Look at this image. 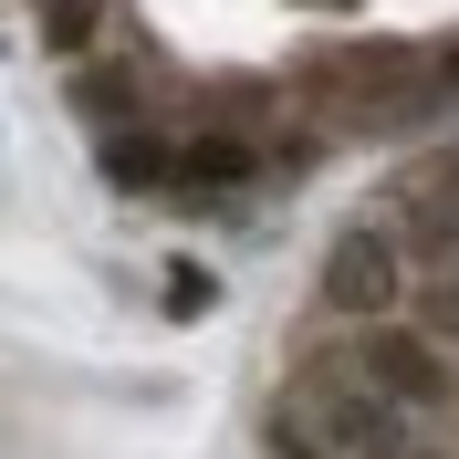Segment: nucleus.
Listing matches in <instances>:
<instances>
[{
    "label": "nucleus",
    "instance_id": "obj_11",
    "mask_svg": "<svg viewBox=\"0 0 459 459\" xmlns=\"http://www.w3.org/2000/svg\"><path fill=\"white\" fill-rule=\"evenodd\" d=\"M429 105H459V31L429 42Z\"/></svg>",
    "mask_w": 459,
    "mask_h": 459
},
{
    "label": "nucleus",
    "instance_id": "obj_7",
    "mask_svg": "<svg viewBox=\"0 0 459 459\" xmlns=\"http://www.w3.org/2000/svg\"><path fill=\"white\" fill-rule=\"evenodd\" d=\"M63 94H74V115H94V126H126V115H136V74H126V63H74V84H63Z\"/></svg>",
    "mask_w": 459,
    "mask_h": 459
},
{
    "label": "nucleus",
    "instance_id": "obj_4",
    "mask_svg": "<svg viewBox=\"0 0 459 459\" xmlns=\"http://www.w3.org/2000/svg\"><path fill=\"white\" fill-rule=\"evenodd\" d=\"M314 84H334L355 115H407L429 105V42H324Z\"/></svg>",
    "mask_w": 459,
    "mask_h": 459
},
{
    "label": "nucleus",
    "instance_id": "obj_9",
    "mask_svg": "<svg viewBox=\"0 0 459 459\" xmlns=\"http://www.w3.org/2000/svg\"><path fill=\"white\" fill-rule=\"evenodd\" d=\"M272 459H344V449L314 429V407H303V397H282V407H272Z\"/></svg>",
    "mask_w": 459,
    "mask_h": 459
},
{
    "label": "nucleus",
    "instance_id": "obj_3",
    "mask_svg": "<svg viewBox=\"0 0 459 459\" xmlns=\"http://www.w3.org/2000/svg\"><path fill=\"white\" fill-rule=\"evenodd\" d=\"M292 397L314 407V429L334 438L344 459H397V449H418V418H407L397 397H376L366 376L344 366V355H324V366H303V386Z\"/></svg>",
    "mask_w": 459,
    "mask_h": 459
},
{
    "label": "nucleus",
    "instance_id": "obj_5",
    "mask_svg": "<svg viewBox=\"0 0 459 459\" xmlns=\"http://www.w3.org/2000/svg\"><path fill=\"white\" fill-rule=\"evenodd\" d=\"M178 178H188V188H251V178H261V136L199 126V136H178Z\"/></svg>",
    "mask_w": 459,
    "mask_h": 459
},
{
    "label": "nucleus",
    "instance_id": "obj_10",
    "mask_svg": "<svg viewBox=\"0 0 459 459\" xmlns=\"http://www.w3.org/2000/svg\"><path fill=\"white\" fill-rule=\"evenodd\" d=\"M418 324H429L438 344H459V261H438L429 282H418Z\"/></svg>",
    "mask_w": 459,
    "mask_h": 459
},
{
    "label": "nucleus",
    "instance_id": "obj_2",
    "mask_svg": "<svg viewBox=\"0 0 459 459\" xmlns=\"http://www.w3.org/2000/svg\"><path fill=\"white\" fill-rule=\"evenodd\" d=\"M314 303H324L334 324H386V314H407V240H397L386 220L334 230L324 261H314Z\"/></svg>",
    "mask_w": 459,
    "mask_h": 459
},
{
    "label": "nucleus",
    "instance_id": "obj_1",
    "mask_svg": "<svg viewBox=\"0 0 459 459\" xmlns=\"http://www.w3.org/2000/svg\"><path fill=\"white\" fill-rule=\"evenodd\" d=\"M344 366L366 376L376 397H397L407 418H449L459 407V344H438L429 324H355V344H344Z\"/></svg>",
    "mask_w": 459,
    "mask_h": 459
},
{
    "label": "nucleus",
    "instance_id": "obj_12",
    "mask_svg": "<svg viewBox=\"0 0 459 459\" xmlns=\"http://www.w3.org/2000/svg\"><path fill=\"white\" fill-rule=\"evenodd\" d=\"M397 459H438V449H397Z\"/></svg>",
    "mask_w": 459,
    "mask_h": 459
},
{
    "label": "nucleus",
    "instance_id": "obj_8",
    "mask_svg": "<svg viewBox=\"0 0 459 459\" xmlns=\"http://www.w3.org/2000/svg\"><path fill=\"white\" fill-rule=\"evenodd\" d=\"M42 42H53L63 63H84L94 42H105V0H42Z\"/></svg>",
    "mask_w": 459,
    "mask_h": 459
},
{
    "label": "nucleus",
    "instance_id": "obj_6",
    "mask_svg": "<svg viewBox=\"0 0 459 459\" xmlns=\"http://www.w3.org/2000/svg\"><path fill=\"white\" fill-rule=\"evenodd\" d=\"M105 178H115V188H168V178H178V146L136 136V126H105Z\"/></svg>",
    "mask_w": 459,
    "mask_h": 459
}]
</instances>
